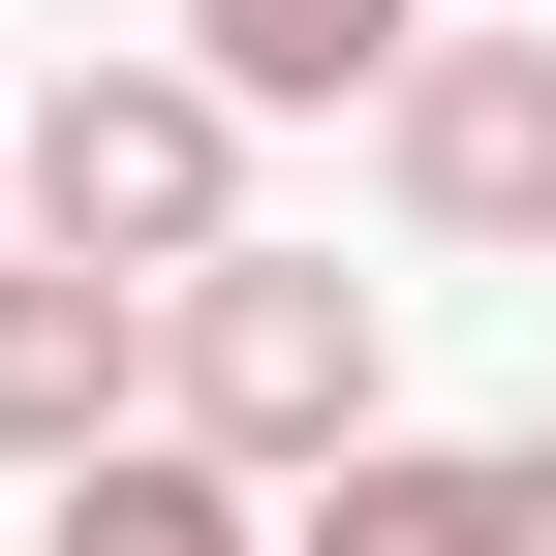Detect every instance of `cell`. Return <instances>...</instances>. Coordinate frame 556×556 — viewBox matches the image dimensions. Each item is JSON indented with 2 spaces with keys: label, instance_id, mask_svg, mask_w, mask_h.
<instances>
[{
  "label": "cell",
  "instance_id": "cell-1",
  "mask_svg": "<svg viewBox=\"0 0 556 556\" xmlns=\"http://www.w3.org/2000/svg\"><path fill=\"white\" fill-rule=\"evenodd\" d=\"M371 278L340 248H217V278H155V433L186 464H248V495H340L371 464Z\"/></svg>",
  "mask_w": 556,
  "mask_h": 556
},
{
  "label": "cell",
  "instance_id": "cell-2",
  "mask_svg": "<svg viewBox=\"0 0 556 556\" xmlns=\"http://www.w3.org/2000/svg\"><path fill=\"white\" fill-rule=\"evenodd\" d=\"M0 155H31V248H93V278H217V248H248V93H217L186 31H155V62H62Z\"/></svg>",
  "mask_w": 556,
  "mask_h": 556
},
{
  "label": "cell",
  "instance_id": "cell-3",
  "mask_svg": "<svg viewBox=\"0 0 556 556\" xmlns=\"http://www.w3.org/2000/svg\"><path fill=\"white\" fill-rule=\"evenodd\" d=\"M371 217L402 248H556V31H433L371 93Z\"/></svg>",
  "mask_w": 556,
  "mask_h": 556
},
{
  "label": "cell",
  "instance_id": "cell-4",
  "mask_svg": "<svg viewBox=\"0 0 556 556\" xmlns=\"http://www.w3.org/2000/svg\"><path fill=\"white\" fill-rule=\"evenodd\" d=\"M124 433H155V278H93V248H0V464H31V495H93Z\"/></svg>",
  "mask_w": 556,
  "mask_h": 556
},
{
  "label": "cell",
  "instance_id": "cell-5",
  "mask_svg": "<svg viewBox=\"0 0 556 556\" xmlns=\"http://www.w3.org/2000/svg\"><path fill=\"white\" fill-rule=\"evenodd\" d=\"M278 556H526V433H371L340 495H278Z\"/></svg>",
  "mask_w": 556,
  "mask_h": 556
},
{
  "label": "cell",
  "instance_id": "cell-6",
  "mask_svg": "<svg viewBox=\"0 0 556 556\" xmlns=\"http://www.w3.org/2000/svg\"><path fill=\"white\" fill-rule=\"evenodd\" d=\"M433 31H464V0H186V62H217L248 124H340V93H402Z\"/></svg>",
  "mask_w": 556,
  "mask_h": 556
},
{
  "label": "cell",
  "instance_id": "cell-7",
  "mask_svg": "<svg viewBox=\"0 0 556 556\" xmlns=\"http://www.w3.org/2000/svg\"><path fill=\"white\" fill-rule=\"evenodd\" d=\"M31 556H278V495H248V464H186V433H124L93 495L31 526Z\"/></svg>",
  "mask_w": 556,
  "mask_h": 556
},
{
  "label": "cell",
  "instance_id": "cell-8",
  "mask_svg": "<svg viewBox=\"0 0 556 556\" xmlns=\"http://www.w3.org/2000/svg\"><path fill=\"white\" fill-rule=\"evenodd\" d=\"M526 556H556V433H526Z\"/></svg>",
  "mask_w": 556,
  "mask_h": 556
},
{
  "label": "cell",
  "instance_id": "cell-9",
  "mask_svg": "<svg viewBox=\"0 0 556 556\" xmlns=\"http://www.w3.org/2000/svg\"><path fill=\"white\" fill-rule=\"evenodd\" d=\"M0 248H31V155H0Z\"/></svg>",
  "mask_w": 556,
  "mask_h": 556
},
{
  "label": "cell",
  "instance_id": "cell-10",
  "mask_svg": "<svg viewBox=\"0 0 556 556\" xmlns=\"http://www.w3.org/2000/svg\"><path fill=\"white\" fill-rule=\"evenodd\" d=\"M495 31H526V0H495Z\"/></svg>",
  "mask_w": 556,
  "mask_h": 556
}]
</instances>
